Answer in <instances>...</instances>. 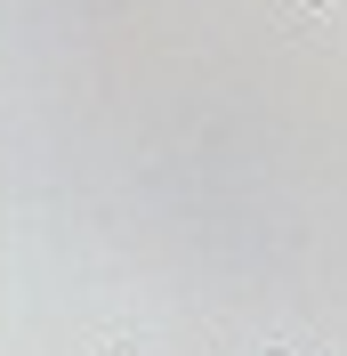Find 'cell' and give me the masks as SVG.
Wrapping results in <instances>:
<instances>
[{
	"label": "cell",
	"mask_w": 347,
	"mask_h": 356,
	"mask_svg": "<svg viewBox=\"0 0 347 356\" xmlns=\"http://www.w3.org/2000/svg\"><path fill=\"white\" fill-rule=\"evenodd\" d=\"M259 356H307V340H282L275 332V340H259Z\"/></svg>",
	"instance_id": "cell-3"
},
{
	"label": "cell",
	"mask_w": 347,
	"mask_h": 356,
	"mask_svg": "<svg viewBox=\"0 0 347 356\" xmlns=\"http://www.w3.org/2000/svg\"><path fill=\"white\" fill-rule=\"evenodd\" d=\"M266 17L315 41H347V0H266Z\"/></svg>",
	"instance_id": "cell-1"
},
{
	"label": "cell",
	"mask_w": 347,
	"mask_h": 356,
	"mask_svg": "<svg viewBox=\"0 0 347 356\" xmlns=\"http://www.w3.org/2000/svg\"><path fill=\"white\" fill-rule=\"evenodd\" d=\"M97 356H146V348H137V332H113V340H97Z\"/></svg>",
	"instance_id": "cell-2"
}]
</instances>
